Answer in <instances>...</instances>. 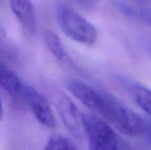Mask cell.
<instances>
[{
    "label": "cell",
    "instance_id": "obj_1",
    "mask_svg": "<svg viewBox=\"0 0 151 150\" xmlns=\"http://www.w3.org/2000/svg\"><path fill=\"white\" fill-rule=\"evenodd\" d=\"M67 88L82 104L101 115L118 130L128 123L132 110L111 95L77 80H70Z\"/></svg>",
    "mask_w": 151,
    "mask_h": 150
},
{
    "label": "cell",
    "instance_id": "obj_2",
    "mask_svg": "<svg viewBox=\"0 0 151 150\" xmlns=\"http://www.w3.org/2000/svg\"><path fill=\"white\" fill-rule=\"evenodd\" d=\"M57 18L62 31L72 40L92 45L97 39V30L93 24L73 8L62 4L58 7Z\"/></svg>",
    "mask_w": 151,
    "mask_h": 150
},
{
    "label": "cell",
    "instance_id": "obj_3",
    "mask_svg": "<svg viewBox=\"0 0 151 150\" xmlns=\"http://www.w3.org/2000/svg\"><path fill=\"white\" fill-rule=\"evenodd\" d=\"M82 125L89 150H118L119 140L106 121L92 114H82Z\"/></svg>",
    "mask_w": 151,
    "mask_h": 150
},
{
    "label": "cell",
    "instance_id": "obj_4",
    "mask_svg": "<svg viewBox=\"0 0 151 150\" xmlns=\"http://www.w3.org/2000/svg\"><path fill=\"white\" fill-rule=\"evenodd\" d=\"M52 100L57 107L60 118L66 129L75 137L81 138L84 133L82 125V114L74 103L62 91L53 90Z\"/></svg>",
    "mask_w": 151,
    "mask_h": 150
},
{
    "label": "cell",
    "instance_id": "obj_5",
    "mask_svg": "<svg viewBox=\"0 0 151 150\" xmlns=\"http://www.w3.org/2000/svg\"><path fill=\"white\" fill-rule=\"evenodd\" d=\"M20 100L28 106L34 116L42 126L48 128L55 126V117L48 101L35 88L24 83Z\"/></svg>",
    "mask_w": 151,
    "mask_h": 150
},
{
    "label": "cell",
    "instance_id": "obj_6",
    "mask_svg": "<svg viewBox=\"0 0 151 150\" xmlns=\"http://www.w3.org/2000/svg\"><path fill=\"white\" fill-rule=\"evenodd\" d=\"M11 9L25 32L33 35L36 32L35 11L31 0H9Z\"/></svg>",
    "mask_w": 151,
    "mask_h": 150
},
{
    "label": "cell",
    "instance_id": "obj_7",
    "mask_svg": "<svg viewBox=\"0 0 151 150\" xmlns=\"http://www.w3.org/2000/svg\"><path fill=\"white\" fill-rule=\"evenodd\" d=\"M19 63L17 49L0 28V67L14 70Z\"/></svg>",
    "mask_w": 151,
    "mask_h": 150
},
{
    "label": "cell",
    "instance_id": "obj_8",
    "mask_svg": "<svg viewBox=\"0 0 151 150\" xmlns=\"http://www.w3.org/2000/svg\"><path fill=\"white\" fill-rule=\"evenodd\" d=\"M0 86L12 97L20 100L24 82L14 70L0 67Z\"/></svg>",
    "mask_w": 151,
    "mask_h": 150
},
{
    "label": "cell",
    "instance_id": "obj_9",
    "mask_svg": "<svg viewBox=\"0 0 151 150\" xmlns=\"http://www.w3.org/2000/svg\"><path fill=\"white\" fill-rule=\"evenodd\" d=\"M128 92L134 102L151 117V90L138 83L128 84Z\"/></svg>",
    "mask_w": 151,
    "mask_h": 150
},
{
    "label": "cell",
    "instance_id": "obj_10",
    "mask_svg": "<svg viewBox=\"0 0 151 150\" xmlns=\"http://www.w3.org/2000/svg\"><path fill=\"white\" fill-rule=\"evenodd\" d=\"M44 42L52 55L62 64H70L71 59L60 40V38L52 31L46 30L43 34Z\"/></svg>",
    "mask_w": 151,
    "mask_h": 150
},
{
    "label": "cell",
    "instance_id": "obj_11",
    "mask_svg": "<svg viewBox=\"0 0 151 150\" xmlns=\"http://www.w3.org/2000/svg\"><path fill=\"white\" fill-rule=\"evenodd\" d=\"M44 150H78V149L68 138L63 135H54L47 142Z\"/></svg>",
    "mask_w": 151,
    "mask_h": 150
},
{
    "label": "cell",
    "instance_id": "obj_12",
    "mask_svg": "<svg viewBox=\"0 0 151 150\" xmlns=\"http://www.w3.org/2000/svg\"><path fill=\"white\" fill-rule=\"evenodd\" d=\"M143 136H145L147 140L151 142V118L147 120L145 119V129Z\"/></svg>",
    "mask_w": 151,
    "mask_h": 150
},
{
    "label": "cell",
    "instance_id": "obj_13",
    "mask_svg": "<svg viewBox=\"0 0 151 150\" xmlns=\"http://www.w3.org/2000/svg\"><path fill=\"white\" fill-rule=\"evenodd\" d=\"M73 1H75L76 3H78L80 5L82 6H88L92 2V0H73Z\"/></svg>",
    "mask_w": 151,
    "mask_h": 150
},
{
    "label": "cell",
    "instance_id": "obj_14",
    "mask_svg": "<svg viewBox=\"0 0 151 150\" xmlns=\"http://www.w3.org/2000/svg\"><path fill=\"white\" fill-rule=\"evenodd\" d=\"M118 150H133V149L127 145V144H125L121 141H119V149Z\"/></svg>",
    "mask_w": 151,
    "mask_h": 150
},
{
    "label": "cell",
    "instance_id": "obj_15",
    "mask_svg": "<svg viewBox=\"0 0 151 150\" xmlns=\"http://www.w3.org/2000/svg\"><path fill=\"white\" fill-rule=\"evenodd\" d=\"M3 117H4V108H3V103H2V101L0 98V122L3 119Z\"/></svg>",
    "mask_w": 151,
    "mask_h": 150
}]
</instances>
